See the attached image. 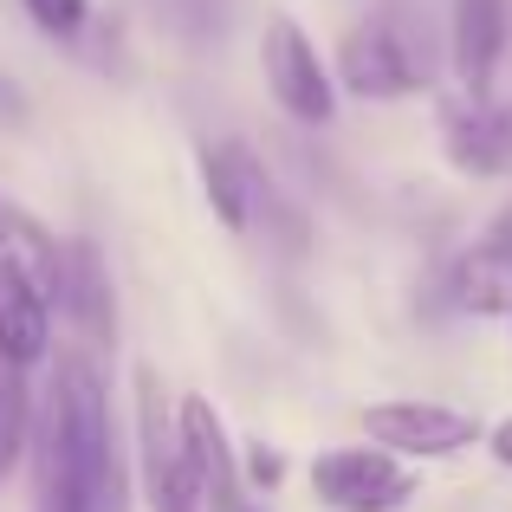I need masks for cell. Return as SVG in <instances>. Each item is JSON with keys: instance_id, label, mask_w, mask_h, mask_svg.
<instances>
[{"instance_id": "18", "label": "cell", "mask_w": 512, "mask_h": 512, "mask_svg": "<svg viewBox=\"0 0 512 512\" xmlns=\"http://www.w3.org/2000/svg\"><path fill=\"white\" fill-rule=\"evenodd\" d=\"M240 512H253V506H240Z\"/></svg>"}, {"instance_id": "9", "label": "cell", "mask_w": 512, "mask_h": 512, "mask_svg": "<svg viewBox=\"0 0 512 512\" xmlns=\"http://www.w3.org/2000/svg\"><path fill=\"white\" fill-rule=\"evenodd\" d=\"M506 33H512V7L506 0H454V78L467 98H493L500 85V59H506Z\"/></svg>"}, {"instance_id": "16", "label": "cell", "mask_w": 512, "mask_h": 512, "mask_svg": "<svg viewBox=\"0 0 512 512\" xmlns=\"http://www.w3.org/2000/svg\"><path fill=\"white\" fill-rule=\"evenodd\" d=\"M247 474L260 480V487H279V480H286V461H279L273 448H247Z\"/></svg>"}, {"instance_id": "1", "label": "cell", "mask_w": 512, "mask_h": 512, "mask_svg": "<svg viewBox=\"0 0 512 512\" xmlns=\"http://www.w3.org/2000/svg\"><path fill=\"white\" fill-rule=\"evenodd\" d=\"M52 383L65 389L72 402V422H78V512H124L130 500V474H124V454H117L111 435V409H104V383L91 370V357H59V376Z\"/></svg>"}, {"instance_id": "10", "label": "cell", "mask_w": 512, "mask_h": 512, "mask_svg": "<svg viewBox=\"0 0 512 512\" xmlns=\"http://www.w3.org/2000/svg\"><path fill=\"white\" fill-rule=\"evenodd\" d=\"M441 137H448V163L461 175H512V104L500 98H467L441 117Z\"/></svg>"}, {"instance_id": "5", "label": "cell", "mask_w": 512, "mask_h": 512, "mask_svg": "<svg viewBox=\"0 0 512 512\" xmlns=\"http://www.w3.org/2000/svg\"><path fill=\"white\" fill-rule=\"evenodd\" d=\"M137 448H143V493H150V506L156 512H201L195 467H188V448L175 435V415L163 402L156 370H137Z\"/></svg>"}, {"instance_id": "6", "label": "cell", "mask_w": 512, "mask_h": 512, "mask_svg": "<svg viewBox=\"0 0 512 512\" xmlns=\"http://www.w3.org/2000/svg\"><path fill=\"white\" fill-rule=\"evenodd\" d=\"M363 435L383 441L402 461H448L480 441V422L448 402H370L363 409Z\"/></svg>"}, {"instance_id": "15", "label": "cell", "mask_w": 512, "mask_h": 512, "mask_svg": "<svg viewBox=\"0 0 512 512\" xmlns=\"http://www.w3.org/2000/svg\"><path fill=\"white\" fill-rule=\"evenodd\" d=\"M20 7L26 13H33V26H39V33H52V39H72L78 33V26H85V0H20Z\"/></svg>"}, {"instance_id": "12", "label": "cell", "mask_w": 512, "mask_h": 512, "mask_svg": "<svg viewBox=\"0 0 512 512\" xmlns=\"http://www.w3.org/2000/svg\"><path fill=\"white\" fill-rule=\"evenodd\" d=\"M454 305L480 318H512V221L493 227V240H480L461 266H454Z\"/></svg>"}, {"instance_id": "7", "label": "cell", "mask_w": 512, "mask_h": 512, "mask_svg": "<svg viewBox=\"0 0 512 512\" xmlns=\"http://www.w3.org/2000/svg\"><path fill=\"white\" fill-rule=\"evenodd\" d=\"M33 512H78V422L59 383L33 422Z\"/></svg>"}, {"instance_id": "13", "label": "cell", "mask_w": 512, "mask_h": 512, "mask_svg": "<svg viewBox=\"0 0 512 512\" xmlns=\"http://www.w3.org/2000/svg\"><path fill=\"white\" fill-rule=\"evenodd\" d=\"M52 299L91 331V338H111V286H104V266L91 247H65L59 253V292Z\"/></svg>"}, {"instance_id": "3", "label": "cell", "mask_w": 512, "mask_h": 512, "mask_svg": "<svg viewBox=\"0 0 512 512\" xmlns=\"http://www.w3.org/2000/svg\"><path fill=\"white\" fill-rule=\"evenodd\" d=\"M260 72H266V91L273 104L292 117V124H331L338 117V85H331L318 46L305 39V26L292 13H273L266 20V39H260Z\"/></svg>"}, {"instance_id": "8", "label": "cell", "mask_w": 512, "mask_h": 512, "mask_svg": "<svg viewBox=\"0 0 512 512\" xmlns=\"http://www.w3.org/2000/svg\"><path fill=\"white\" fill-rule=\"evenodd\" d=\"M175 435H182L188 467H195L201 512H240V467H234V448H227V428L214 415V402L188 396L175 409Z\"/></svg>"}, {"instance_id": "4", "label": "cell", "mask_w": 512, "mask_h": 512, "mask_svg": "<svg viewBox=\"0 0 512 512\" xmlns=\"http://www.w3.org/2000/svg\"><path fill=\"white\" fill-rule=\"evenodd\" d=\"M338 78H344L350 98H370V104L409 98V91L428 85L415 46L402 39V26L389 20V13H370V20H357V26L338 39Z\"/></svg>"}, {"instance_id": "2", "label": "cell", "mask_w": 512, "mask_h": 512, "mask_svg": "<svg viewBox=\"0 0 512 512\" xmlns=\"http://www.w3.org/2000/svg\"><path fill=\"white\" fill-rule=\"evenodd\" d=\"M312 493L331 512H402L415 500V467L389 454L383 441L370 448H325L312 454Z\"/></svg>"}, {"instance_id": "17", "label": "cell", "mask_w": 512, "mask_h": 512, "mask_svg": "<svg viewBox=\"0 0 512 512\" xmlns=\"http://www.w3.org/2000/svg\"><path fill=\"white\" fill-rule=\"evenodd\" d=\"M487 448H493V461H500V467H512V415L487 428Z\"/></svg>"}, {"instance_id": "14", "label": "cell", "mask_w": 512, "mask_h": 512, "mask_svg": "<svg viewBox=\"0 0 512 512\" xmlns=\"http://www.w3.org/2000/svg\"><path fill=\"white\" fill-rule=\"evenodd\" d=\"M33 441V402H26V370L0 357V480L13 474L20 448Z\"/></svg>"}, {"instance_id": "11", "label": "cell", "mask_w": 512, "mask_h": 512, "mask_svg": "<svg viewBox=\"0 0 512 512\" xmlns=\"http://www.w3.org/2000/svg\"><path fill=\"white\" fill-rule=\"evenodd\" d=\"M201 182H208V208L221 214L234 234H247L266 214V201H273L266 169L253 163L247 143H208V150H201Z\"/></svg>"}]
</instances>
